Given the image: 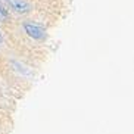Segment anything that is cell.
<instances>
[{
	"instance_id": "cell-1",
	"label": "cell",
	"mask_w": 134,
	"mask_h": 134,
	"mask_svg": "<svg viewBox=\"0 0 134 134\" xmlns=\"http://www.w3.org/2000/svg\"><path fill=\"white\" fill-rule=\"evenodd\" d=\"M24 30L28 36L34 40H44L46 38V32L43 31V28L38 27L36 24H31V22H25L24 24Z\"/></svg>"
},
{
	"instance_id": "cell-2",
	"label": "cell",
	"mask_w": 134,
	"mask_h": 134,
	"mask_svg": "<svg viewBox=\"0 0 134 134\" xmlns=\"http://www.w3.org/2000/svg\"><path fill=\"white\" fill-rule=\"evenodd\" d=\"M6 2H8L9 6H10L13 10H16L18 13H28L31 10L30 3H27L25 0H6Z\"/></svg>"
},
{
	"instance_id": "cell-3",
	"label": "cell",
	"mask_w": 134,
	"mask_h": 134,
	"mask_svg": "<svg viewBox=\"0 0 134 134\" xmlns=\"http://www.w3.org/2000/svg\"><path fill=\"white\" fill-rule=\"evenodd\" d=\"M8 16H9L8 9H6L3 4L0 3V19H2V21H6V19H8Z\"/></svg>"
},
{
	"instance_id": "cell-4",
	"label": "cell",
	"mask_w": 134,
	"mask_h": 134,
	"mask_svg": "<svg viewBox=\"0 0 134 134\" xmlns=\"http://www.w3.org/2000/svg\"><path fill=\"white\" fill-rule=\"evenodd\" d=\"M0 41H2V34H0Z\"/></svg>"
}]
</instances>
